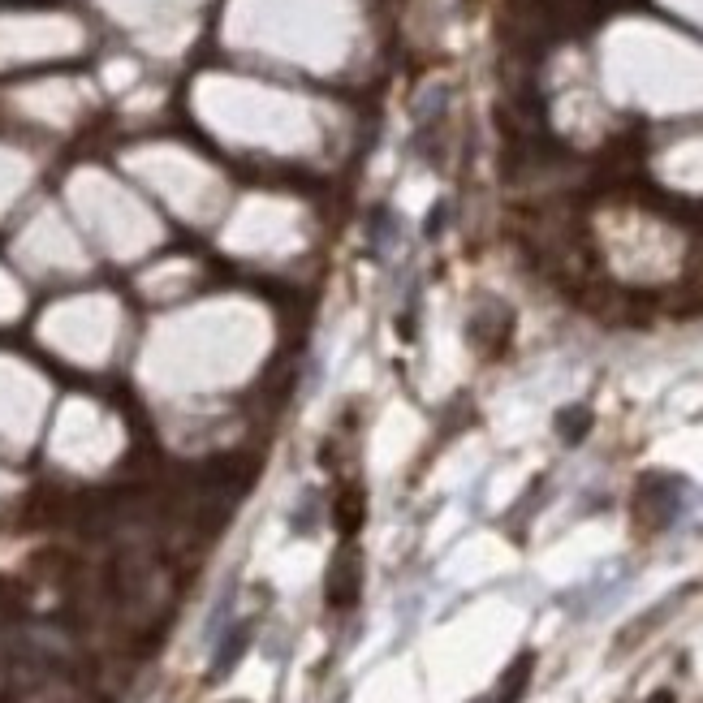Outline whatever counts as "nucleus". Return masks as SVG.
<instances>
[{
  "label": "nucleus",
  "instance_id": "nucleus-1",
  "mask_svg": "<svg viewBox=\"0 0 703 703\" xmlns=\"http://www.w3.org/2000/svg\"><path fill=\"white\" fill-rule=\"evenodd\" d=\"M358 587H363V561H358V548H341L328 565V604L333 609H354Z\"/></svg>",
  "mask_w": 703,
  "mask_h": 703
},
{
  "label": "nucleus",
  "instance_id": "nucleus-3",
  "mask_svg": "<svg viewBox=\"0 0 703 703\" xmlns=\"http://www.w3.org/2000/svg\"><path fill=\"white\" fill-rule=\"evenodd\" d=\"M251 622H238L233 626L225 639H220V647H216V660H212V678H225L229 669H238V660H242V652L251 647Z\"/></svg>",
  "mask_w": 703,
  "mask_h": 703
},
{
  "label": "nucleus",
  "instance_id": "nucleus-2",
  "mask_svg": "<svg viewBox=\"0 0 703 703\" xmlns=\"http://www.w3.org/2000/svg\"><path fill=\"white\" fill-rule=\"evenodd\" d=\"M678 501H682V484L669 475H647L639 484V514H656L652 518L656 527H665L678 514Z\"/></svg>",
  "mask_w": 703,
  "mask_h": 703
},
{
  "label": "nucleus",
  "instance_id": "nucleus-4",
  "mask_svg": "<svg viewBox=\"0 0 703 703\" xmlns=\"http://www.w3.org/2000/svg\"><path fill=\"white\" fill-rule=\"evenodd\" d=\"M587 427H591V410L587 406H574V410H561L557 415V432L565 445H578V440L587 436Z\"/></svg>",
  "mask_w": 703,
  "mask_h": 703
},
{
  "label": "nucleus",
  "instance_id": "nucleus-5",
  "mask_svg": "<svg viewBox=\"0 0 703 703\" xmlns=\"http://www.w3.org/2000/svg\"><path fill=\"white\" fill-rule=\"evenodd\" d=\"M358 501H363V496H358V492H350L346 501L337 505V518H341V531H346V535L358 527V514H363V505H358Z\"/></svg>",
  "mask_w": 703,
  "mask_h": 703
}]
</instances>
